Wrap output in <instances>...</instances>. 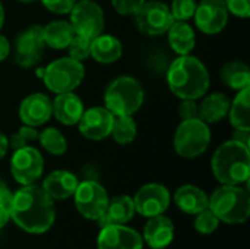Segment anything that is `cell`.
<instances>
[{
  "label": "cell",
  "instance_id": "obj_9",
  "mask_svg": "<svg viewBox=\"0 0 250 249\" xmlns=\"http://www.w3.org/2000/svg\"><path fill=\"white\" fill-rule=\"evenodd\" d=\"M70 15V25L75 29V34L85 37L88 40L95 38L104 29V12L103 7L92 0L76 1Z\"/></svg>",
  "mask_w": 250,
  "mask_h": 249
},
{
  "label": "cell",
  "instance_id": "obj_25",
  "mask_svg": "<svg viewBox=\"0 0 250 249\" xmlns=\"http://www.w3.org/2000/svg\"><path fill=\"white\" fill-rule=\"evenodd\" d=\"M230 110V98L224 92L207 95L198 106V117L205 123H217L223 120Z\"/></svg>",
  "mask_w": 250,
  "mask_h": 249
},
{
  "label": "cell",
  "instance_id": "obj_7",
  "mask_svg": "<svg viewBox=\"0 0 250 249\" xmlns=\"http://www.w3.org/2000/svg\"><path fill=\"white\" fill-rule=\"evenodd\" d=\"M83 76L85 68L79 60L62 57L44 68L42 81L51 92L62 94L76 90L83 81Z\"/></svg>",
  "mask_w": 250,
  "mask_h": 249
},
{
  "label": "cell",
  "instance_id": "obj_32",
  "mask_svg": "<svg viewBox=\"0 0 250 249\" xmlns=\"http://www.w3.org/2000/svg\"><path fill=\"white\" fill-rule=\"evenodd\" d=\"M66 48L69 51V57L82 62L91 56V40L75 34Z\"/></svg>",
  "mask_w": 250,
  "mask_h": 249
},
{
  "label": "cell",
  "instance_id": "obj_13",
  "mask_svg": "<svg viewBox=\"0 0 250 249\" xmlns=\"http://www.w3.org/2000/svg\"><path fill=\"white\" fill-rule=\"evenodd\" d=\"M195 23L204 34L221 32L229 22V9L224 0H202L195 10Z\"/></svg>",
  "mask_w": 250,
  "mask_h": 249
},
{
  "label": "cell",
  "instance_id": "obj_28",
  "mask_svg": "<svg viewBox=\"0 0 250 249\" xmlns=\"http://www.w3.org/2000/svg\"><path fill=\"white\" fill-rule=\"evenodd\" d=\"M230 123L234 128H250V88H243L230 103Z\"/></svg>",
  "mask_w": 250,
  "mask_h": 249
},
{
  "label": "cell",
  "instance_id": "obj_47",
  "mask_svg": "<svg viewBox=\"0 0 250 249\" xmlns=\"http://www.w3.org/2000/svg\"><path fill=\"white\" fill-rule=\"evenodd\" d=\"M18 1H21V3H32L35 0H18Z\"/></svg>",
  "mask_w": 250,
  "mask_h": 249
},
{
  "label": "cell",
  "instance_id": "obj_34",
  "mask_svg": "<svg viewBox=\"0 0 250 249\" xmlns=\"http://www.w3.org/2000/svg\"><path fill=\"white\" fill-rule=\"evenodd\" d=\"M218 225H220L218 217L209 208L198 213V217L195 220V229L199 233H202V235H211V233H214L217 230Z\"/></svg>",
  "mask_w": 250,
  "mask_h": 249
},
{
  "label": "cell",
  "instance_id": "obj_45",
  "mask_svg": "<svg viewBox=\"0 0 250 249\" xmlns=\"http://www.w3.org/2000/svg\"><path fill=\"white\" fill-rule=\"evenodd\" d=\"M3 22H4V9H3V4L0 1V29L3 26Z\"/></svg>",
  "mask_w": 250,
  "mask_h": 249
},
{
  "label": "cell",
  "instance_id": "obj_39",
  "mask_svg": "<svg viewBox=\"0 0 250 249\" xmlns=\"http://www.w3.org/2000/svg\"><path fill=\"white\" fill-rule=\"evenodd\" d=\"M177 113L182 120H189V119H196L198 117V104L196 100H183L179 107Z\"/></svg>",
  "mask_w": 250,
  "mask_h": 249
},
{
  "label": "cell",
  "instance_id": "obj_43",
  "mask_svg": "<svg viewBox=\"0 0 250 249\" xmlns=\"http://www.w3.org/2000/svg\"><path fill=\"white\" fill-rule=\"evenodd\" d=\"M9 219H10V214H9V208L0 204V229H1V227H4V226L7 225Z\"/></svg>",
  "mask_w": 250,
  "mask_h": 249
},
{
  "label": "cell",
  "instance_id": "obj_38",
  "mask_svg": "<svg viewBox=\"0 0 250 249\" xmlns=\"http://www.w3.org/2000/svg\"><path fill=\"white\" fill-rule=\"evenodd\" d=\"M113 7L120 15H133L144 3L145 0H111Z\"/></svg>",
  "mask_w": 250,
  "mask_h": 249
},
{
  "label": "cell",
  "instance_id": "obj_33",
  "mask_svg": "<svg viewBox=\"0 0 250 249\" xmlns=\"http://www.w3.org/2000/svg\"><path fill=\"white\" fill-rule=\"evenodd\" d=\"M38 139V131L34 126H28L23 125L22 128H19L9 139V147H12L13 150L26 147L31 141Z\"/></svg>",
  "mask_w": 250,
  "mask_h": 249
},
{
  "label": "cell",
  "instance_id": "obj_30",
  "mask_svg": "<svg viewBox=\"0 0 250 249\" xmlns=\"http://www.w3.org/2000/svg\"><path fill=\"white\" fill-rule=\"evenodd\" d=\"M41 147L51 156H63L67 151V142L64 135L56 128H47L38 134Z\"/></svg>",
  "mask_w": 250,
  "mask_h": 249
},
{
  "label": "cell",
  "instance_id": "obj_42",
  "mask_svg": "<svg viewBox=\"0 0 250 249\" xmlns=\"http://www.w3.org/2000/svg\"><path fill=\"white\" fill-rule=\"evenodd\" d=\"M10 54V43L9 40L0 34V62H3Z\"/></svg>",
  "mask_w": 250,
  "mask_h": 249
},
{
  "label": "cell",
  "instance_id": "obj_4",
  "mask_svg": "<svg viewBox=\"0 0 250 249\" xmlns=\"http://www.w3.org/2000/svg\"><path fill=\"white\" fill-rule=\"evenodd\" d=\"M208 208L220 222L229 225L245 223L250 216V197L239 185H223L208 198Z\"/></svg>",
  "mask_w": 250,
  "mask_h": 249
},
{
  "label": "cell",
  "instance_id": "obj_22",
  "mask_svg": "<svg viewBox=\"0 0 250 249\" xmlns=\"http://www.w3.org/2000/svg\"><path fill=\"white\" fill-rule=\"evenodd\" d=\"M123 54L122 43L108 34H100L91 40V56L95 62L103 65H110L117 62Z\"/></svg>",
  "mask_w": 250,
  "mask_h": 249
},
{
  "label": "cell",
  "instance_id": "obj_11",
  "mask_svg": "<svg viewBox=\"0 0 250 249\" xmlns=\"http://www.w3.org/2000/svg\"><path fill=\"white\" fill-rule=\"evenodd\" d=\"M44 172V158L34 147H22L15 150L10 160V173L13 179L25 185L35 183Z\"/></svg>",
  "mask_w": 250,
  "mask_h": 249
},
{
  "label": "cell",
  "instance_id": "obj_46",
  "mask_svg": "<svg viewBox=\"0 0 250 249\" xmlns=\"http://www.w3.org/2000/svg\"><path fill=\"white\" fill-rule=\"evenodd\" d=\"M42 75H44V69H37V76L42 78Z\"/></svg>",
  "mask_w": 250,
  "mask_h": 249
},
{
  "label": "cell",
  "instance_id": "obj_3",
  "mask_svg": "<svg viewBox=\"0 0 250 249\" xmlns=\"http://www.w3.org/2000/svg\"><path fill=\"white\" fill-rule=\"evenodd\" d=\"M211 169L215 179L223 185H240L249 181V147L239 141L221 144L212 156Z\"/></svg>",
  "mask_w": 250,
  "mask_h": 249
},
{
  "label": "cell",
  "instance_id": "obj_6",
  "mask_svg": "<svg viewBox=\"0 0 250 249\" xmlns=\"http://www.w3.org/2000/svg\"><path fill=\"white\" fill-rule=\"evenodd\" d=\"M211 142L208 123L196 119L182 120L174 134V150L180 157L195 158L207 151Z\"/></svg>",
  "mask_w": 250,
  "mask_h": 249
},
{
  "label": "cell",
  "instance_id": "obj_35",
  "mask_svg": "<svg viewBox=\"0 0 250 249\" xmlns=\"http://www.w3.org/2000/svg\"><path fill=\"white\" fill-rule=\"evenodd\" d=\"M196 6V0H173L170 10L174 21H188L195 15Z\"/></svg>",
  "mask_w": 250,
  "mask_h": 249
},
{
  "label": "cell",
  "instance_id": "obj_8",
  "mask_svg": "<svg viewBox=\"0 0 250 249\" xmlns=\"http://www.w3.org/2000/svg\"><path fill=\"white\" fill-rule=\"evenodd\" d=\"M136 28L151 37L163 35L168 31L174 18L171 15L170 7L163 1H145L135 13H133Z\"/></svg>",
  "mask_w": 250,
  "mask_h": 249
},
{
  "label": "cell",
  "instance_id": "obj_12",
  "mask_svg": "<svg viewBox=\"0 0 250 249\" xmlns=\"http://www.w3.org/2000/svg\"><path fill=\"white\" fill-rule=\"evenodd\" d=\"M75 204L78 211L88 220H98L107 208L108 195L97 181H83L75 191Z\"/></svg>",
  "mask_w": 250,
  "mask_h": 249
},
{
  "label": "cell",
  "instance_id": "obj_23",
  "mask_svg": "<svg viewBox=\"0 0 250 249\" xmlns=\"http://www.w3.org/2000/svg\"><path fill=\"white\" fill-rule=\"evenodd\" d=\"M176 205L186 214H198L208 208V195L195 185H183L174 194Z\"/></svg>",
  "mask_w": 250,
  "mask_h": 249
},
{
  "label": "cell",
  "instance_id": "obj_27",
  "mask_svg": "<svg viewBox=\"0 0 250 249\" xmlns=\"http://www.w3.org/2000/svg\"><path fill=\"white\" fill-rule=\"evenodd\" d=\"M221 79L224 85H227L231 90H243L249 88L250 85V70L249 66L243 62L234 60L229 62L221 69Z\"/></svg>",
  "mask_w": 250,
  "mask_h": 249
},
{
  "label": "cell",
  "instance_id": "obj_19",
  "mask_svg": "<svg viewBox=\"0 0 250 249\" xmlns=\"http://www.w3.org/2000/svg\"><path fill=\"white\" fill-rule=\"evenodd\" d=\"M174 238V225L166 216H154L145 223L144 239L152 249L168 247Z\"/></svg>",
  "mask_w": 250,
  "mask_h": 249
},
{
  "label": "cell",
  "instance_id": "obj_36",
  "mask_svg": "<svg viewBox=\"0 0 250 249\" xmlns=\"http://www.w3.org/2000/svg\"><path fill=\"white\" fill-rule=\"evenodd\" d=\"M41 1L50 12L57 15L69 13L76 3V0H41Z\"/></svg>",
  "mask_w": 250,
  "mask_h": 249
},
{
  "label": "cell",
  "instance_id": "obj_24",
  "mask_svg": "<svg viewBox=\"0 0 250 249\" xmlns=\"http://www.w3.org/2000/svg\"><path fill=\"white\" fill-rule=\"evenodd\" d=\"M168 44L170 48L179 54H189L196 44V35L193 28L186 21H174L168 28Z\"/></svg>",
  "mask_w": 250,
  "mask_h": 249
},
{
  "label": "cell",
  "instance_id": "obj_17",
  "mask_svg": "<svg viewBox=\"0 0 250 249\" xmlns=\"http://www.w3.org/2000/svg\"><path fill=\"white\" fill-rule=\"evenodd\" d=\"M53 114V103L48 95L42 92H34L25 97L19 106V117L23 125L28 126H41Z\"/></svg>",
  "mask_w": 250,
  "mask_h": 249
},
{
  "label": "cell",
  "instance_id": "obj_37",
  "mask_svg": "<svg viewBox=\"0 0 250 249\" xmlns=\"http://www.w3.org/2000/svg\"><path fill=\"white\" fill-rule=\"evenodd\" d=\"M229 9V13H233L239 18L250 16V0H224Z\"/></svg>",
  "mask_w": 250,
  "mask_h": 249
},
{
  "label": "cell",
  "instance_id": "obj_40",
  "mask_svg": "<svg viewBox=\"0 0 250 249\" xmlns=\"http://www.w3.org/2000/svg\"><path fill=\"white\" fill-rule=\"evenodd\" d=\"M12 197H13V194H12V191L9 189L7 183L0 178V204L9 208V204H10V201H12Z\"/></svg>",
  "mask_w": 250,
  "mask_h": 249
},
{
  "label": "cell",
  "instance_id": "obj_10",
  "mask_svg": "<svg viewBox=\"0 0 250 249\" xmlns=\"http://www.w3.org/2000/svg\"><path fill=\"white\" fill-rule=\"evenodd\" d=\"M45 50V41L42 37V26L32 25L23 29L15 40L13 60L21 68L35 66Z\"/></svg>",
  "mask_w": 250,
  "mask_h": 249
},
{
  "label": "cell",
  "instance_id": "obj_16",
  "mask_svg": "<svg viewBox=\"0 0 250 249\" xmlns=\"http://www.w3.org/2000/svg\"><path fill=\"white\" fill-rule=\"evenodd\" d=\"M97 245L98 249H142L144 239L132 227L125 225H110L101 227Z\"/></svg>",
  "mask_w": 250,
  "mask_h": 249
},
{
  "label": "cell",
  "instance_id": "obj_26",
  "mask_svg": "<svg viewBox=\"0 0 250 249\" xmlns=\"http://www.w3.org/2000/svg\"><path fill=\"white\" fill-rule=\"evenodd\" d=\"M75 35V29L67 21H53L42 26V37L45 41V45L63 50L69 45L70 40Z\"/></svg>",
  "mask_w": 250,
  "mask_h": 249
},
{
  "label": "cell",
  "instance_id": "obj_41",
  "mask_svg": "<svg viewBox=\"0 0 250 249\" xmlns=\"http://www.w3.org/2000/svg\"><path fill=\"white\" fill-rule=\"evenodd\" d=\"M249 138H250V128H236L234 134H233V139L239 141L245 145L249 147Z\"/></svg>",
  "mask_w": 250,
  "mask_h": 249
},
{
  "label": "cell",
  "instance_id": "obj_44",
  "mask_svg": "<svg viewBox=\"0 0 250 249\" xmlns=\"http://www.w3.org/2000/svg\"><path fill=\"white\" fill-rule=\"evenodd\" d=\"M7 150H9V139L4 136V134L0 132V160L7 154Z\"/></svg>",
  "mask_w": 250,
  "mask_h": 249
},
{
  "label": "cell",
  "instance_id": "obj_2",
  "mask_svg": "<svg viewBox=\"0 0 250 249\" xmlns=\"http://www.w3.org/2000/svg\"><path fill=\"white\" fill-rule=\"evenodd\" d=\"M166 76L171 92L182 100H198L204 97L209 88L207 66L190 54L173 59Z\"/></svg>",
  "mask_w": 250,
  "mask_h": 249
},
{
  "label": "cell",
  "instance_id": "obj_18",
  "mask_svg": "<svg viewBox=\"0 0 250 249\" xmlns=\"http://www.w3.org/2000/svg\"><path fill=\"white\" fill-rule=\"evenodd\" d=\"M51 103H53V116L66 126L78 125L85 110L82 100L73 91L57 94Z\"/></svg>",
  "mask_w": 250,
  "mask_h": 249
},
{
  "label": "cell",
  "instance_id": "obj_29",
  "mask_svg": "<svg viewBox=\"0 0 250 249\" xmlns=\"http://www.w3.org/2000/svg\"><path fill=\"white\" fill-rule=\"evenodd\" d=\"M138 126L132 116H114L111 126V136L120 145H127L136 138Z\"/></svg>",
  "mask_w": 250,
  "mask_h": 249
},
{
  "label": "cell",
  "instance_id": "obj_5",
  "mask_svg": "<svg viewBox=\"0 0 250 249\" xmlns=\"http://www.w3.org/2000/svg\"><path fill=\"white\" fill-rule=\"evenodd\" d=\"M145 98V91L133 76H119L111 81L104 94L105 109L114 116H132Z\"/></svg>",
  "mask_w": 250,
  "mask_h": 249
},
{
  "label": "cell",
  "instance_id": "obj_20",
  "mask_svg": "<svg viewBox=\"0 0 250 249\" xmlns=\"http://www.w3.org/2000/svg\"><path fill=\"white\" fill-rule=\"evenodd\" d=\"M135 204L129 195H117L108 200L107 208L103 216L97 220L100 227L110 226V225H126L133 219L135 214Z\"/></svg>",
  "mask_w": 250,
  "mask_h": 249
},
{
  "label": "cell",
  "instance_id": "obj_1",
  "mask_svg": "<svg viewBox=\"0 0 250 249\" xmlns=\"http://www.w3.org/2000/svg\"><path fill=\"white\" fill-rule=\"evenodd\" d=\"M9 214L22 230L40 235L53 226L56 208L45 191L32 183L22 186L13 194L9 204Z\"/></svg>",
  "mask_w": 250,
  "mask_h": 249
},
{
  "label": "cell",
  "instance_id": "obj_14",
  "mask_svg": "<svg viewBox=\"0 0 250 249\" xmlns=\"http://www.w3.org/2000/svg\"><path fill=\"white\" fill-rule=\"evenodd\" d=\"M135 210L144 217L163 214L170 205V192L160 183L144 185L135 195Z\"/></svg>",
  "mask_w": 250,
  "mask_h": 249
},
{
  "label": "cell",
  "instance_id": "obj_21",
  "mask_svg": "<svg viewBox=\"0 0 250 249\" xmlns=\"http://www.w3.org/2000/svg\"><path fill=\"white\" fill-rule=\"evenodd\" d=\"M78 178L67 170H54L42 182V189L51 200H67L78 188Z\"/></svg>",
  "mask_w": 250,
  "mask_h": 249
},
{
  "label": "cell",
  "instance_id": "obj_15",
  "mask_svg": "<svg viewBox=\"0 0 250 249\" xmlns=\"http://www.w3.org/2000/svg\"><path fill=\"white\" fill-rule=\"evenodd\" d=\"M114 114L105 107H91L83 110L78 126L79 132L91 141L105 139L111 134Z\"/></svg>",
  "mask_w": 250,
  "mask_h": 249
},
{
  "label": "cell",
  "instance_id": "obj_31",
  "mask_svg": "<svg viewBox=\"0 0 250 249\" xmlns=\"http://www.w3.org/2000/svg\"><path fill=\"white\" fill-rule=\"evenodd\" d=\"M171 62H173V59H171L170 53H167L163 45L151 47V50L146 51L145 60H144L145 66L155 75H166Z\"/></svg>",
  "mask_w": 250,
  "mask_h": 249
}]
</instances>
